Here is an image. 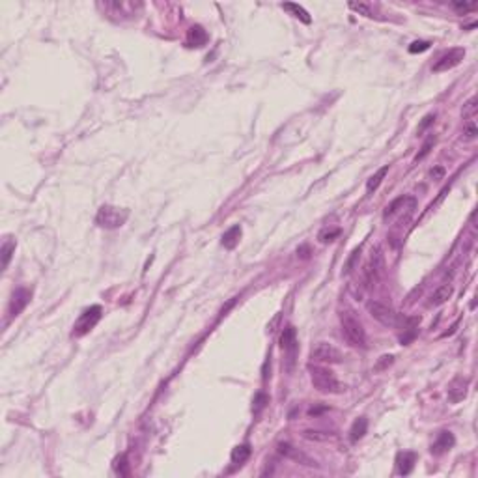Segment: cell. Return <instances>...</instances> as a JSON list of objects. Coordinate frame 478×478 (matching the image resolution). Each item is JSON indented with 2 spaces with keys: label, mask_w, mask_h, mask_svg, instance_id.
I'll use <instances>...</instances> for the list:
<instances>
[{
  "label": "cell",
  "mask_w": 478,
  "mask_h": 478,
  "mask_svg": "<svg viewBox=\"0 0 478 478\" xmlns=\"http://www.w3.org/2000/svg\"><path fill=\"white\" fill-rule=\"evenodd\" d=\"M340 323H342V332L347 342L353 347H366V331L351 310H344L340 314Z\"/></svg>",
  "instance_id": "6da1fadb"
},
{
  "label": "cell",
  "mask_w": 478,
  "mask_h": 478,
  "mask_svg": "<svg viewBox=\"0 0 478 478\" xmlns=\"http://www.w3.org/2000/svg\"><path fill=\"white\" fill-rule=\"evenodd\" d=\"M308 372H310V379H312L314 388H317L320 393L338 394V393H342L344 391V387L340 385V381L337 379V376H334L329 368L308 366Z\"/></svg>",
  "instance_id": "7a4b0ae2"
},
{
  "label": "cell",
  "mask_w": 478,
  "mask_h": 478,
  "mask_svg": "<svg viewBox=\"0 0 478 478\" xmlns=\"http://www.w3.org/2000/svg\"><path fill=\"white\" fill-rule=\"evenodd\" d=\"M129 211L127 209H121V207L116 206H101L99 211L96 215V222L101 228H107V230H116L126 224Z\"/></svg>",
  "instance_id": "3957f363"
},
{
  "label": "cell",
  "mask_w": 478,
  "mask_h": 478,
  "mask_svg": "<svg viewBox=\"0 0 478 478\" xmlns=\"http://www.w3.org/2000/svg\"><path fill=\"white\" fill-rule=\"evenodd\" d=\"M101 316H103V308L99 307V305H94V307L86 308L84 312L79 316V320L75 322V325H73V332H71V337H84L86 332H90L92 329L96 327L97 322L101 320Z\"/></svg>",
  "instance_id": "277c9868"
},
{
  "label": "cell",
  "mask_w": 478,
  "mask_h": 478,
  "mask_svg": "<svg viewBox=\"0 0 478 478\" xmlns=\"http://www.w3.org/2000/svg\"><path fill=\"white\" fill-rule=\"evenodd\" d=\"M310 357L320 363H329V364H338L342 363V353L338 347H334L329 342H317L310 351Z\"/></svg>",
  "instance_id": "5b68a950"
},
{
  "label": "cell",
  "mask_w": 478,
  "mask_h": 478,
  "mask_svg": "<svg viewBox=\"0 0 478 478\" xmlns=\"http://www.w3.org/2000/svg\"><path fill=\"white\" fill-rule=\"evenodd\" d=\"M383 269H385V263H383V256L379 249H374L372 256H370V262L364 267V284L366 288L376 286V282L381 278Z\"/></svg>",
  "instance_id": "8992f818"
},
{
  "label": "cell",
  "mask_w": 478,
  "mask_h": 478,
  "mask_svg": "<svg viewBox=\"0 0 478 478\" xmlns=\"http://www.w3.org/2000/svg\"><path fill=\"white\" fill-rule=\"evenodd\" d=\"M368 312H370V316H372L374 320H378L381 325H387V327H393L398 322V314L394 312L388 305H385V303H381V301L368 303Z\"/></svg>",
  "instance_id": "52a82bcc"
},
{
  "label": "cell",
  "mask_w": 478,
  "mask_h": 478,
  "mask_svg": "<svg viewBox=\"0 0 478 478\" xmlns=\"http://www.w3.org/2000/svg\"><path fill=\"white\" fill-rule=\"evenodd\" d=\"M277 450L278 454H282L284 458L288 459H293V462L301 463V465H307V467H317V463L314 462V459H310L307 456V454H303L299 448H295L292 443H278L277 445Z\"/></svg>",
  "instance_id": "ba28073f"
},
{
  "label": "cell",
  "mask_w": 478,
  "mask_h": 478,
  "mask_svg": "<svg viewBox=\"0 0 478 478\" xmlns=\"http://www.w3.org/2000/svg\"><path fill=\"white\" fill-rule=\"evenodd\" d=\"M463 56H465V50L463 49H452L448 50V52H445L441 58H439L435 64H433L432 69L435 71V73H441V71H448L452 69V67H456L459 64V62L463 60Z\"/></svg>",
  "instance_id": "9c48e42d"
},
{
  "label": "cell",
  "mask_w": 478,
  "mask_h": 478,
  "mask_svg": "<svg viewBox=\"0 0 478 478\" xmlns=\"http://www.w3.org/2000/svg\"><path fill=\"white\" fill-rule=\"evenodd\" d=\"M28 301H30V292H28L26 288H19V290H15V292H13V297H11V301H10L8 314H10L11 317L17 316V314H19L21 310L28 305Z\"/></svg>",
  "instance_id": "30bf717a"
},
{
  "label": "cell",
  "mask_w": 478,
  "mask_h": 478,
  "mask_svg": "<svg viewBox=\"0 0 478 478\" xmlns=\"http://www.w3.org/2000/svg\"><path fill=\"white\" fill-rule=\"evenodd\" d=\"M467 385L469 381L463 378H456L450 385H448V400L452 403L462 402L463 398L467 396Z\"/></svg>",
  "instance_id": "8fae6325"
},
{
  "label": "cell",
  "mask_w": 478,
  "mask_h": 478,
  "mask_svg": "<svg viewBox=\"0 0 478 478\" xmlns=\"http://www.w3.org/2000/svg\"><path fill=\"white\" fill-rule=\"evenodd\" d=\"M452 293H454L452 284H443V286H439L437 290L432 293V297H430L428 307H441V305H445V303L452 297Z\"/></svg>",
  "instance_id": "7c38bea8"
},
{
  "label": "cell",
  "mask_w": 478,
  "mask_h": 478,
  "mask_svg": "<svg viewBox=\"0 0 478 478\" xmlns=\"http://www.w3.org/2000/svg\"><path fill=\"white\" fill-rule=\"evenodd\" d=\"M454 447V435L450 432H441L439 437L435 439V443L432 445V452L433 454H443L447 450Z\"/></svg>",
  "instance_id": "4fadbf2b"
},
{
  "label": "cell",
  "mask_w": 478,
  "mask_h": 478,
  "mask_svg": "<svg viewBox=\"0 0 478 478\" xmlns=\"http://www.w3.org/2000/svg\"><path fill=\"white\" fill-rule=\"evenodd\" d=\"M207 41V32L202 26H191L187 32V45L189 47H202Z\"/></svg>",
  "instance_id": "5bb4252c"
},
{
  "label": "cell",
  "mask_w": 478,
  "mask_h": 478,
  "mask_svg": "<svg viewBox=\"0 0 478 478\" xmlns=\"http://www.w3.org/2000/svg\"><path fill=\"white\" fill-rule=\"evenodd\" d=\"M295 344H297V334H295V327L293 325H288L280 334V347L284 351L293 353L295 351Z\"/></svg>",
  "instance_id": "9a60e30c"
},
{
  "label": "cell",
  "mask_w": 478,
  "mask_h": 478,
  "mask_svg": "<svg viewBox=\"0 0 478 478\" xmlns=\"http://www.w3.org/2000/svg\"><path fill=\"white\" fill-rule=\"evenodd\" d=\"M280 6H282V10L290 11L293 17H297L299 21H303L305 25H310V23H312V19H310V15H308V11L305 10L303 6L293 4V2H284V4H280Z\"/></svg>",
  "instance_id": "2e32d148"
},
{
  "label": "cell",
  "mask_w": 478,
  "mask_h": 478,
  "mask_svg": "<svg viewBox=\"0 0 478 478\" xmlns=\"http://www.w3.org/2000/svg\"><path fill=\"white\" fill-rule=\"evenodd\" d=\"M368 430V420L364 417L357 418L355 422H353L351 430H349V439H351V443H357L359 439L364 437V433H366Z\"/></svg>",
  "instance_id": "e0dca14e"
},
{
  "label": "cell",
  "mask_w": 478,
  "mask_h": 478,
  "mask_svg": "<svg viewBox=\"0 0 478 478\" xmlns=\"http://www.w3.org/2000/svg\"><path fill=\"white\" fill-rule=\"evenodd\" d=\"M239 237H241V226L239 224H236V226H232L230 230L222 236V245L226 249H236L237 243H239Z\"/></svg>",
  "instance_id": "ac0fdd59"
},
{
  "label": "cell",
  "mask_w": 478,
  "mask_h": 478,
  "mask_svg": "<svg viewBox=\"0 0 478 478\" xmlns=\"http://www.w3.org/2000/svg\"><path fill=\"white\" fill-rule=\"evenodd\" d=\"M417 456L413 452H403L398 456V469H400V474H409L413 469V463H415Z\"/></svg>",
  "instance_id": "d6986e66"
},
{
  "label": "cell",
  "mask_w": 478,
  "mask_h": 478,
  "mask_svg": "<svg viewBox=\"0 0 478 478\" xmlns=\"http://www.w3.org/2000/svg\"><path fill=\"white\" fill-rule=\"evenodd\" d=\"M388 174V166H383V168H379L376 174H374L370 180H368V183H366V192L368 194H372L376 189H378L379 185H381V182H383V178L387 176Z\"/></svg>",
  "instance_id": "ffe728a7"
},
{
  "label": "cell",
  "mask_w": 478,
  "mask_h": 478,
  "mask_svg": "<svg viewBox=\"0 0 478 478\" xmlns=\"http://www.w3.org/2000/svg\"><path fill=\"white\" fill-rule=\"evenodd\" d=\"M303 437L308 439V441H317V443H323V441H331V439L334 437V433L322 432V430H305V432H303Z\"/></svg>",
  "instance_id": "44dd1931"
},
{
  "label": "cell",
  "mask_w": 478,
  "mask_h": 478,
  "mask_svg": "<svg viewBox=\"0 0 478 478\" xmlns=\"http://www.w3.org/2000/svg\"><path fill=\"white\" fill-rule=\"evenodd\" d=\"M251 456V447L249 445H237L232 450V462L234 463H245Z\"/></svg>",
  "instance_id": "7402d4cb"
},
{
  "label": "cell",
  "mask_w": 478,
  "mask_h": 478,
  "mask_svg": "<svg viewBox=\"0 0 478 478\" xmlns=\"http://www.w3.org/2000/svg\"><path fill=\"white\" fill-rule=\"evenodd\" d=\"M349 8H351L353 11L361 13V15L370 17V19L376 15V13H374V6L372 4H366V2H349Z\"/></svg>",
  "instance_id": "603a6c76"
},
{
  "label": "cell",
  "mask_w": 478,
  "mask_h": 478,
  "mask_svg": "<svg viewBox=\"0 0 478 478\" xmlns=\"http://www.w3.org/2000/svg\"><path fill=\"white\" fill-rule=\"evenodd\" d=\"M13 251H15V241H6L4 245H2V269L8 267Z\"/></svg>",
  "instance_id": "cb8c5ba5"
},
{
  "label": "cell",
  "mask_w": 478,
  "mask_h": 478,
  "mask_svg": "<svg viewBox=\"0 0 478 478\" xmlns=\"http://www.w3.org/2000/svg\"><path fill=\"white\" fill-rule=\"evenodd\" d=\"M338 236H340V228H332V230L325 228V230L320 232L317 239L322 243H331V241H334V237H338Z\"/></svg>",
  "instance_id": "d4e9b609"
},
{
  "label": "cell",
  "mask_w": 478,
  "mask_h": 478,
  "mask_svg": "<svg viewBox=\"0 0 478 478\" xmlns=\"http://www.w3.org/2000/svg\"><path fill=\"white\" fill-rule=\"evenodd\" d=\"M476 135H478L476 123H474L473 120H469L467 123H465V127H463V138H465V140H474Z\"/></svg>",
  "instance_id": "484cf974"
},
{
  "label": "cell",
  "mask_w": 478,
  "mask_h": 478,
  "mask_svg": "<svg viewBox=\"0 0 478 478\" xmlns=\"http://www.w3.org/2000/svg\"><path fill=\"white\" fill-rule=\"evenodd\" d=\"M476 97H471V99L465 103V107H463V116L465 118H474V114H476Z\"/></svg>",
  "instance_id": "4316f807"
},
{
  "label": "cell",
  "mask_w": 478,
  "mask_h": 478,
  "mask_svg": "<svg viewBox=\"0 0 478 478\" xmlns=\"http://www.w3.org/2000/svg\"><path fill=\"white\" fill-rule=\"evenodd\" d=\"M267 403H269V398H267V394H263V393H258L256 394V398H254V413H260L262 411L263 408H265Z\"/></svg>",
  "instance_id": "83f0119b"
},
{
  "label": "cell",
  "mask_w": 478,
  "mask_h": 478,
  "mask_svg": "<svg viewBox=\"0 0 478 478\" xmlns=\"http://www.w3.org/2000/svg\"><path fill=\"white\" fill-rule=\"evenodd\" d=\"M430 49V41H413L409 45V52L411 55H417V52H424V50Z\"/></svg>",
  "instance_id": "f1b7e54d"
},
{
  "label": "cell",
  "mask_w": 478,
  "mask_h": 478,
  "mask_svg": "<svg viewBox=\"0 0 478 478\" xmlns=\"http://www.w3.org/2000/svg\"><path fill=\"white\" fill-rule=\"evenodd\" d=\"M114 469H116V473L123 474V476H127V474H129V471H127V458H126V456H120V458L116 459Z\"/></svg>",
  "instance_id": "f546056e"
},
{
  "label": "cell",
  "mask_w": 478,
  "mask_h": 478,
  "mask_svg": "<svg viewBox=\"0 0 478 478\" xmlns=\"http://www.w3.org/2000/svg\"><path fill=\"white\" fill-rule=\"evenodd\" d=\"M476 2H452V8L454 10H458V11H471V10H474L476 8Z\"/></svg>",
  "instance_id": "4dcf8cb0"
},
{
  "label": "cell",
  "mask_w": 478,
  "mask_h": 478,
  "mask_svg": "<svg viewBox=\"0 0 478 478\" xmlns=\"http://www.w3.org/2000/svg\"><path fill=\"white\" fill-rule=\"evenodd\" d=\"M433 142H435V138H433V136H430L428 140H426V144L422 146V151H420V153H418V155L415 157V161H420V159H424V157L428 155V153H430V148H432Z\"/></svg>",
  "instance_id": "1f68e13d"
},
{
  "label": "cell",
  "mask_w": 478,
  "mask_h": 478,
  "mask_svg": "<svg viewBox=\"0 0 478 478\" xmlns=\"http://www.w3.org/2000/svg\"><path fill=\"white\" fill-rule=\"evenodd\" d=\"M359 252H361V249H355V251L351 252V258L347 260V263H346V269H344V273H351V269H353V265H355V262H357V258H359Z\"/></svg>",
  "instance_id": "d6a6232c"
},
{
  "label": "cell",
  "mask_w": 478,
  "mask_h": 478,
  "mask_svg": "<svg viewBox=\"0 0 478 478\" xmlns=\"http://www.w3.org/2000/svg\"><path fill=\"white\" fill-rule=\"evenodd\" d=\"M433 120H435V116H433V114L426 116V118H424V121H422V126H420V129H424V127H428V126H430V123H432Z\"/></svg>",
  "instance_id": "836d02e7"
}]
</instances>
